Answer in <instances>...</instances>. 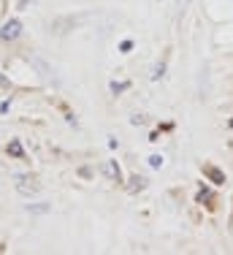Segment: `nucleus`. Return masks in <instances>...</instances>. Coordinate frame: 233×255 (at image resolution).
I'll return each instance as SVG.
<instances>
[{"label": "nucleus", "instance_id": "8", "mask_svg": "<svg viewBox=\"0 0 233 255\" xmlns=\"http://www.w3.org/2000/svg\"><path fill=\"white\" fill-rule=\"evenodd\" d=\"M163 71H165V63H157L155 71H152V79H163Z\"/></svg>", "mask_w": 233, "mask_h": 255}, {"label": "nucleus", "instance_id": "10", "mask_svg": "<svg viewBox=\"0 0 233 255\" xmlns=\"http://www.w3.org/2000/svg\"><path fill=\"white\" fill-rule=\"evenodd\" d=\"M122 90H127V82H112V93H122Z\"/></svg>", "mask_w": 233, "mask_h": 255}, {"label": "nucleus", "instance_id": "7", "mask_svg": "<svg viewBox=\"0 0 233 255\" xmlns=\"http://www.w3.org/2000/svg\"><path fill=\"white\" fill-rule=\"evenodd\" d=\"M8 152L14 155V157H22V155H24V152H22V144H19V141H11V144H8Z\"/></svg>", "mask_w": 233, "mask_h": 255}, {"label": "nucleus", "instance_id": "5", "mask_svg": "<svg viewBox=\"0 0 233 255\" xmlns=\"http://www.w3.org/2000/svg\"><path fill=\"white\" fill-rule=\"evenodd\" d=\"M144 187H146V179H144V177H133L130 185H127V190H130V193H138V190H144Z\"/></svg>", "mask_w": 233, "mask_h": 255}, {"label": "nucleus", "instance_id": "3", "mask_svg": "<svg viewBox=\"0 0 233 255\" xmlns=\"http://www.w3.org/2000/svg\"><path fill=\"white\" fill-rule=\"evenodd\" d=\"M103 174H106L112 182H122V171H119V166H116V160H106V163H103Z\"/></svg>", "mask_w": 233, "mask_h": 255}, {"label": "nucleus", "instance_id": "9", "mask_svg": "<svg viewBox=\"0 0 233 255\" xmlns=\"http://www.w3.org/2000/svg\"><path fill=\"white\" fill-rule=\"evenodd\" d=\"M149 166H152V168H160V166H163V157H160V155H152V157H149Z\"/></svg>", "mask_w": 233, "mask_h": 255}, {"label": "nucleus", "instance_id": "6", "mask_svg": "<svg viewBox=\"0 0 233 255\" xmlns=\"http://www.w3.org/2000/svg\"><path fill=\"white\" fill-rule=\"evenodd\" d=\"M27 212H33V215H44V212H49V204H30Z\"/></svg>", "mask_w": 233, "mask_h": 255}, {"label": "nucleus", "instance_id": "2", "mask_svg": "<svg viewBox=\"0 0 233 255\" xmlns=\"http://www.w3.org/2000/svg\"><path fill=\"white\" fill-rule=\"evenodd\" d=\"M22 35V22L19 19H8L3 27H0V38L3 41H16Z\"/></svg>", "mask_w": 233, "mask_h": 255}, {"label": "nucleus", "instance_id": "1", "mask_svg": "<svg viewBox=\"0 0 233 255\" xmlns=\"http://www.w3.org/2000/svg\"><path fill=\"white\" fill-rule=\"evenodd\" d=\"M16 193L19 196H35V193H41V185L33 177H27V174H19L16 177Z\"/></svg>", "mask_w": 233, "mask_h": 255}, {"label": "nucleus", "instance_id": "4", "mask_svg": "<svg viewBox=\"0 0 233 255\" xmlns=\"http://www.w3.org/2000/svg\"><path fill=\"white\" fill-rule=\"evenodd\" d=\"M204 171H206V177H209V179L214 182V185H223V182H225V174L220 171V168H212V166H206Z\"/></svg>", "mask_w": 233, "mask_h": 255}]
</instances>
